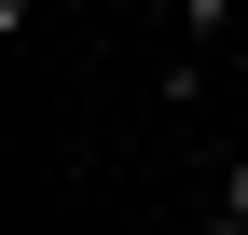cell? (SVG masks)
Returning <instances> with one entry per match:
<instances>
[{
	"mask_svg": "<svg viewBox=\"0 0 248 235\" xmlns=\"http://www.w3.org/2000/svg\"><path fill=\"white\" fill-rule=\"evenodd\" d=\"M221 208H234V221H248V152H234V166H221Z\"/></svg>",
	"mask_w": 248,
	"mask_h": 235,
	"instance_id": "1",
	"label": "cell"
},
{
	"mask_svg": "<svg viewBox=\"0 0 248 235\" xmlns=\"http://www.w3.org/2000/svg\"><path fill=\"white\" fill-rule=\"evenodd\" d=\"M207 235H248V221H234V208H221V221H207Z\"/></svg>",
	"mask_w": 248,
	"mask_h": 235,
	"instance_id": "2",
	"label": "cell"
}]
</instances>
